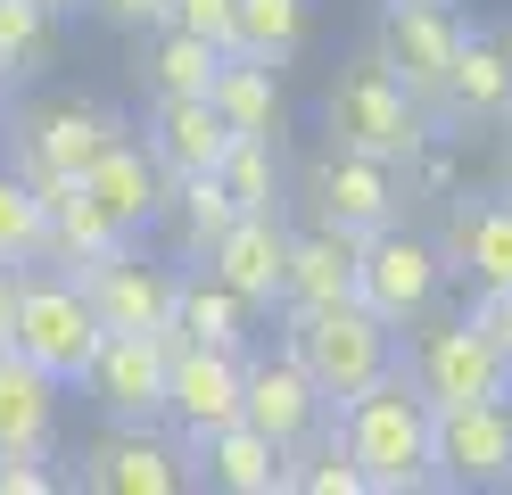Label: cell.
<instances>
[{"mask_svg": "<svg viewBox=\"0 0 512 495\" xmlns=\"http://www.w3.org/2000/svg\"><path fill=\"white\" fill-rule=\"evenodd\" d=\"M17 174H25V165H17ZM34 190L50 198V264H67V273H75V264H91L100 248H116V240H124L116 215L100 207V198H91V182H83V174H34Z\"/></svg>", "mask_w": 512, "mask_h": 495, "instance_id": "cb8c5ba5", "label": "cell"}, {"mask_svg": "<svg viewBox=\"0 0 512 495\" xmlns=\"http://www.w3.org/2000/svg\"><path fill=\"white\" fill-rule=\"evenodd\" d=\"M75 281L91 289V306H100L108 330H174L182 273H174V264H149L133 240H116V248H100L91 264H75Z\"/></svg>", "mask_w": 512, "mask_h": 495, "instance_id": "4fadbf2b", "label": "cell"}, {"mask_svg": "<svg viewBox=\"0 0 512 495\" xmlns=\"http://www.w3.org/2000/svg\"><path fill=\"white\" fill-rule=\"evenodd\" d=\"M405 380L430 405H479V396H512V363L496 355V339L471 314H446V322L422 314L405 339Z\"/></svg>", "mask_w": 512, "mask_h": 495, "instance_id": "5b68a950", "label": "cell"}, {"mask_svg": "<svg viewBox=\"0 0 512 495\" xmlns=\"http://www.w3.org/2000/svg\"><path fill=\"white\" fill-rule=\"evenodd\" d=\"M248 322H256V306H248L232 281L182 273V289H174V339H199V347H248Z\"/></svg>", "mask_w": 512, "mask_h": 495, "instance_id": "484cf974", "label": "cell"}, {"mask_svg": "<svg viewBox=\"0 0 512 495\" xmlns=\"http://www.w3.org/2000/svg\"><path fill=\"white\" fill-rule=\"evenodd\" d=\"M240 396H248V347H199V339H174L166 363V429L182 446L215 438L223 421H240Z\"/></svg>", "mask_w": 512, "mask_h": 495, "instance_id": "ba28073f", "label": "cell"}, {"mask_svg": "<svg viewBox=\"0 0 512 495\" xmlns=\"http://www.w3.org/2000/svg\"><path fill=\"white\" fill-rule=\"evenodd\" d=\"M438 289H446V256H438V240L405 231V215H397V223H380V231H364V256H356V297H364L380 322L413 330V322L438 306Z\"/></svg>", "mask_w": 512, "mask_h": 495, "instance_id": "8992f818", "label": "cell"}, {"mask_svg": "<svg viewBox=\"0 0 512 495\" xmlns=\"http://www.w3.org/2000/svg\"><path fill=\"white\" fill-rule=\"evenodd\" d=\"M190 462H199V479L223 487V495H281V471H290V454H281L256 421H223L215 438L190 446Z\"/></svg>", "mask_w": 512, "mask_h": 495, "instance_id": "603a6c76", "label": "cell"}, {"mask_svg": "<svg viewBox=\"0 0 512 495\" xmlns=\"http://www.w3.org/2000/svg\"><path fill=\"white\" fill-rule=\"evenodd\" d=\"M232 17H240V0H166V25L207 33L215 50H232Z\"/></svg>", "mask_w": 512, "mask_h": 495, "instance_id": "836d02e7", "label": "cell"}, {"mask_svg": "<svg viewBox=\"0 0 512 495\" xmlns=\"http://www.w3.org/2000/svg\"><path fill=\"white\" fill-rule=\"evenodd\" d=\"M223 149H232V124L215 116L207 91H182V99H157L149 108V157L166 165V174H215Z\"/></svg>", "mask_w": 512, "mask_h": 495, "instance_id": "44dd1931", "label": "cell"}, {"mask_svg": "<svg viewBox=\"0 0 512 495\" xmlns=\"http://www.w3.org/2000/svg\"><path fill=\"white\" fill-rule=\"evenodd\" d=\"M331 429H339V446L356 454V471H364L372 495H422V487H438V479H430L438 405L405 380V363H397L389 380L356 388L347 405H331Z\"/></svg>", "mask_w": 512, "mask_h": 495, "instance_id": "6da1fadb", "label": "cell"}, {"mask_svg": "<svg viewBox=\"0 0 512 495\" xmlns=\"http://www.w3.org/2000/svg\"><path fill=\"white\" fill-rule=\"evenodd\" d=\"M166 363H174V330H108L83 388L108 421H166Z\"/></svg>", "mask_w": 512, "mask_h": 495, "instance_id": "8fae6325", "label": "cell"}, {"mask_svg": "<svg viewBox=\"0 0 512 495\" xmlns=\"http://www.w3.org/2000/svg\"><path fill=\"white\" fill-rule=\"evenodd\" d=\"M0 264H50V198L34 174H0Z\"/></svg>", "mask_w": 512, "mask_h": 495, "instance_id": "f1b7e54d", "label": "cell"}, {"mask_svg": "<svg viewBox=\"0 0 512 495\" xmlns=\"http://www.w3.org/2000/svg\"><path fill=\"white\" fill-rule=\"evenodd\" d=\"M306 25H314L306 0H240V17H232V50L290 66V58L306 50Z\"/></svg>", "mask_w": 512, "mask_h": 495, "instance_id": "83f0119b", "label": "cell"}, {"mask_svg": "<svg viewBox=\"0 0 512 495\" xmlns=\"http://www.w3.org/2000/svg\"><path fill=\"white\" fill-rule=\"evenodd\" d=\"M430 124L438 116L389 75V58H380V50L347 58L339 75H331V91H323V141L364 149V157H389V165H405L413 149H422Z\"/></svg>", "mask_w": 512, "mask_h": 495, "instance_id": "3957f363", "label": "cell"}, {"mask_svg": "<svg viewBox=\"0 0 512 495\" xmlns=\"http://www.w3.org/2000/svg\"><path fill=\"white\" fill-rule=\"evenodd\" d=\"M281 347L314 372V388L331 405H347L356 388L389 380L405 363V330L380 322L364 297H331V306H281Z\"/></svg>", "mask_w": 512, "mask_h": 495, "instance_id": "7a4b0ae2", "label": "cell"}, {"mask_svg": "<svg viewBox=\"0 0 512 495\" xmlns=\"http://www.w3.org/2000/svg\"><path fill=\"white\" fill-rule=\"evenodd\" d=\"M281 487H290V495H372L364 471H356V454L339 446V429H323L314 446H298L290 471H281Z\"/></svg>", "mask_w": 512, "mask_h": 495, "instance_id": "d6a6232c", "label": "cell"}, {"mask_svg": "<svg viewBox=\"0 0 512 495\" xmlns=\"http://www.w3.org/2000/svg\"><path fill=\"white\" fill-rule=\"evenodd\" d=\"M75 479L91 495H182L199 479V462H190L182 438H157V421H116V438L83 446Z\"/></svg>", "mask_w": 512, "mask_h": 495, "instance_id": "30bf717a", "label": "cell"}, {"mask_svg": "<svg viewBox=\"0 0 512 495\" xmlns=\"http://www.w3.org/2000/svg\"><path fill=\"white\" fill-rule=\"evenodd\" d=\"M215 182L240 198V215L281 207V141H273V132H232V149H223V165H215Z\"/></svg>", "mask_w": 512, "mask_h": 495, "instance_id": "4316f807", "label": "cell"}, {"mask_svg": "<svg viewBox=\"0 0 512 495\" xmlns=\"http://www.w3.org/2000/svg\"><path fill=\"white\" fill-rule=\"evenodd\" d=\"M438 116L446 124H512V33H471L463 25V50H455Z\"/></svg>", "mask_w": 512, "mask_h": 495, "instance_id": "ffe728a7", "label": "cell"}, {"mask_svg": "<svg viewBox=\"0 0 512 495\" xmlns=\"http://www.w3.org/2000/svg\"><path fill=\"white\" fill-rule=\"evenodd\" d=\"M17 273L25 264H0V339H9V314H17Z\"/></svg>", "mask_w": 512, "mask_h": 495, "instance_id": "74e56055", "label": "cell"}, {"mask_svg": "<svg viewBox=\"0 0 512 495\" xmlns=\"http://www.w3.org/2000/svg\"><path fill=\"white\" fill-rule=\"evenodd\" d=\"M372 50L389 58V75L438 116L446 75H455V50H463L455 0H380V42H372Z\"/></svg>", "mask_w": 512, "mask_h": 495, "instance_id": "52a82bcc", "label": "cell"}, {"mask_svg": "<svg viewBox=\"0 0 512 495\" xmlns=\"http://www.w3.org/2000/svg\"><path fill=\"white\" fill-rule=\"evenodd\" d=\"M438 256H446V281H463L471 297L512 289V190L504 198H463L438 231Z\"/></svg>", "mask_w": 512, "mask_h": 495, "instance_id": "2e32d148", "label": "cell"}, {"mask_svg": "<svg viewBox=\"0 0 512 495\" xmlns=\"http://www.w3.org/2000/svg\"><path fill=\"white\" fill-rule=\"evenodd\" d=\"M471 322L488 330V339H496V355L512 363V289H488V297H471Z\"/></svg>", "mask_w": 512, "mask_h": 495, "instance_id": "d590c367", "label": "cell"}, {"mask_svg": "<svg viewBox=\"0 0 512 495\" xmlns=\"http://www.w3.org/2000/svg\"><path fill=\"white\" fill-rule=\"evenodd\" d=\"M0 116H9V75H0Z\"/></svg>", "mask_w": 512, "mask_h": 495, "instance_id": "ab89813d", "label": "cell"}, {"mask_svg": "<svg viewBox=\"0 0 512 495\" xmlns=\"http://www.w3.org/2000/svg\"><path fill=\"white\" fill-rule=\"evenodd\" d=\"M356 256H364V231H339V223L290 231L281 306H331V297H356Z\"/></svg>", "mask_w": 512, "mask_h": 495, "instance_id": "7402d4cb", "label": "cell"}, {"mask_svg": "<svg viewBox=\"0 0 512 495\" xmlns=\"http://www.w3.org/2000/svg\"><path fill=\"white\" fill-rule=\"evenodd\" d=\"M100 339H108V322H100L91 289L67 273V264H50V273H42V264H25V273H17V314H9V347L34 355L58 388H83Z\"/></svg>", "mask_w": 512, "mask_h": 495, "instance_id": "277c9868", "label": "cell"}, {"mask_svg": "<svg viewBox=\"0 0 512 495\" xmlns=\"http://www.w3.org/2000/svg\"><path fill=\"white\" fill-rule=\"evenodd\" d=\"M430 479H438V487H512V396L438 405Z\"/></svg>", "mask_w": 512, "mask_h": 495, "instance_id": "9c48e42d", "label": "cell"}, {"mask_svg": "<svg viewBox=\"0 0 512 495\" xmlns=\"http://www.w3.org/2000/svg\"><path fill=\"white\" fill-rule=\"evenodd\" d=\"M124 124L108 99H50V108H34V116H17V165L25 174H83L100 149H116L124 141Z\"/></svg>", "mask_w": 512, "mask_h": 495, "instance_id": "9a60e30c", "label": "cell"}, {"mask_svg": "<svg viewBox=\"0 0 512 495\" xmlns=\"http://www.w3.org/2000/svg\"><path fill=\"white\" fill-rule=\"evenodd\" d=\"M207 99H215V116L232 124V132H273V141H281V124H290V99H281V66H273V58H248V50H223Z\"/></svg>", "mask_w": 512, "mask_h": 495, "instance_id": "d4e9b609", "label": "cell"}, {"mask_svg": "<svg viewBox=\"0 0 512 495\" xmlns=\"http://www.w3.org/2000/svg\"><path fill=\"white\" fill-rule=\"evenodd\" d=\"M83 9H100L108 25H166V0H83Z\"/></svg>", "mask_w": 512, "mask_h": 495, "instance_id": "8d00e7d4", "label": "cell"}, {"mask_svg": "<svg viewBox=\"0 0 512 495\" xmlns=\"http://www.w3.org/2000/svg\"><path fill=\"white\" fill-rule=\"evenodd\" d=\"M240 421H256L281 454L314 446L331 429V396L314 388V372L281 347V355H248V396H240Z\"/></svg>", "mask_w": 512, "mask_h": 495, "instance_id": "5bb4252c", "label": "cell"}, {"mask_svg": "<svg viewBox=\"0 0 512 495\" xmlns=\"http://www.w3.org/2000/svg\"><path fill=\"white\" fill-rule=\"evenodd\" d=\"M0 495H58L50 454H0Z\"/></svg>", "mask_w": 512, "mask_h": 495, "instance_id": "e575fe53", "label": "cell"}, {"mask_svg": "<svg viewBox=\"0 0 512 495\" xmlns=\"http://www.w3.org/2000/svg\"><path fill=\"white\" fill-rule=\"evenodd\" d=\"M306 198H314V223H339V231H380V223L405 215L397 165L364 157V149H339V141H323V157L306 174Z\"/></svg>", "mask_w": 512, "mask_h": 495, "instance_id": "7c38bea8", "label": "cell"}, {"mask_svg": "<svg viewBox=\"0 0 512 495\" xmlns=\"http://www.w3.org/2000/svg\"><path fill=\"white\" fill-rule=\"evenodd\" d=\"M215 281H232L256 314H281V273H290V223H281V207L265 215H240L223 240L199 256Z\"/></svg>", "mask_w": 512, "mask_h": 495, "instance_id": "ac0fdd59", "label": "cell"}, {"mask_svg": "<svg viewBox=\"0 0 512 495\" xmlns=\"http://www.w3.org/2000/svg\"><path fill=\"white\" fill-rule=\"evenodd\" d=\"M215 66H223V50L207 42V33H182V25H166V33L149 42V91H157V99L207 91V83H215Z\"/></svg>", "mask_w": 512, "mask_h": 495, "instance_id": "4dcf8cb0", "label": "cell"}, {"mask_svg": "<svg viewBox=\"0 0 512 495\" xmlns=\"http://www.w3.org/2000/svg\"><path fill=\"white\" fill-rule=\"evenodd\" d=\"M83 182H91V198L116 215L124 240H141V231H149V223H166V207H174V174L149 157V141H133V132H124L116 149L91 157V165H83Z\"/></svg>", "mask_w": 512, "mask_h": 495, "instance_id": "e0dca14e", "label": "cell"}, {"mask_svg": "<svg viewBox=\"0 0 512 495\" xmlns=\"http://www.w3.org/2000/svg\"><path fill=\"white\" fill-rule=\"evenodd\" d=\"M166 215H174V231H182V256H207V248L223 240V231L240 223V198L223 190L215 174H182V182H174V207H166Z\"/></svg>", "mask_w": 512, "mask_h": 495, "instance_id": "f546056e", "label": "cell"}, {"mask_svg": "<svg viewBox=\"0 0 512 495\" xmlns=\"http://www.w3.org/2000/svg\"><path fill=\"white\" fill-rule=\"evenodd\" d=\"M58 413H67V388H58L34 355H17L0 339V454H50L58 446Z\"/></svg>", "mask_w": 512, "mask_h": 495, "instance_id": "d6986e66", "label": "cell"}, {"mask_svg": "<svg viewBox=\"0 0 512 495\" xmlns=\"http://www.w3.org/2000/svg\"><path fill=\"white\" fill-rule=\"evenodd\" d=\"M50 58H58V17L42 0H0V75L25 83V75H42Z\"/></svg>", "mask_w": 512, "mask_h": 495, "instance_id": "1f68e13d", "label": "cell"}, {"mask_svg": "<svg viewBox=\"0 0 512 495\" xmlns=\"http://www.w3.org/2000/svg\"><path fill=\"white\" fill-rule=\"evenodd\" d=\"M42 9H50V17H75V9H83V0H42Z\"/></svg>", "mask_w": 512, "mask_h": 495, "instance_id": "f35d334b", "label": "cell"}]
</instances>
